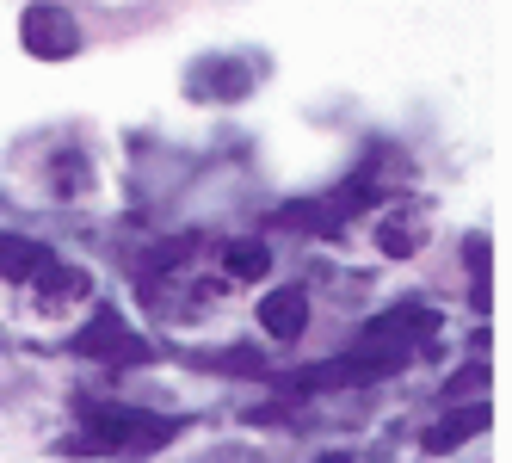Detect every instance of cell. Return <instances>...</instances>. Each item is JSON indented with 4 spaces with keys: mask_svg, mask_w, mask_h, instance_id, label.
Returning <instances> with one entry per match:
<instances>
[{
    "mask_svg": "<svg viewBox=\"0 0 512 463\" xmlns=\"http://www.w3.org/2000/svg\"><path fill=\"white\" fill-rule=\"evenodd\" d=\"M68 352H87V359H142L149 346H142V340H136V334L118 322L112 309H99L93 322H87L75 340H68Z\"/></svg>",
    "mask_w": 512,
    "mask_h": 463,
    "instance_id": "cell-4",
    "label": "cell"
},
{
    "mask_svg": "<svg viewBox=\"0 0 512 463\" xmlns=\"http://www.w3.org/2000/svg\"><path fill=\"white\" fill-rule=\"evenodd\" d=\"M266 266H272V254H266L260 241H235L229 247V272L235 278H266Z\"/></svg>",
    "mask_w": 512,
    "mask_h": 463,
    "instance_id": "cell-8",
    "label": "cell"
},
{
    "mask_svg": "<svg viewBox=\"0 0 512 463\" xmlns=\"http://www.w3.org/2000/svg\"><path fill=\"white\" fill-rule=\"evenodd\" d=\"M179 433V420H155V414H124V408H105L93 414V433L81 445H161Z\"/></svg>",
    "mask_w": 512,
    "mask_h": 463,
    "instance_id": "cell-3",
    "label": "cell"
},
{
    "mask_svg": "<svg viewBox=\"0 0 512 463\" xmlns=\"http://www.w3.org/2000/svg\"><path fill=\"white\" fill-rule=\"evenodd\" d=\"M432 334H438V309H432V303H401V309L371 315V322H364V334H358V346L377 352V359H401V352H414V346L432 340Z\"/></svg>",
    "mask_w": 512,
    "mask_h": 463,
    "instance_id": "cell-1",
    "label": "cell"
},
{
    "mask_svg": "<svg viewBox=\"0 0 512 463\" xmlns=\"http://www.w3.org/2000/svg\"><path fill=\"white\" fill-rule=\"evenodd\" d=\"M482 426H488V402H469L463 414H445V420L432 426V433H426V451H457L463 439L482 433Z\"/></svg>",
    "mask_w": 512,
    "mask_h": 463,
    "instance_id": "cell-7",
    "label": "cell"
},
{
    "mask_svg": "<svg viewBox=\"0 0 512 463\" xmlns=\"http://www.w3.org/2000/svg\"><path fill=\"white\" fill-rule=\"evenodd\" d=\"M19 38H25L31 56L62 62V56H75V50H81V25L68 19V7H56V0H31V7H25V25H19Z\"/></svg>",
    "mask_w": 512,
    "mask_h": 463,
    "instance_id": "cell-2",
    "label": "cell"
},
{
    "mask_svg": "<svg viewBox=\"0 0 512 463\" xmlns=\"http://www.w3.org/2000/svg\"><path fill=\"white\" fill-rule=\"evenodd\" d=\"M315 463H352V451H321Z\"/></svg>",
    "mask_w": 512,
    "mask_h": 463,
    "instance_id": "cell-9",
    "label": "cell"
},
{
    "mask_svg": "<svg viewBox=\"0 0 512 463\" xmlns=\"http://www.w3.org/2000/svg\"><path fill=\"white\" fill-rule=\"evenodd\" d=\"M260 328L272 340H303V328H309V297L303 291H272L260 303Z\"/></svg>",
    "mask_w": 512,
    "mask_h": 463,
    "instance_id": "cell-6",
    "label": "cell"
},
{
    "mask_svg": "<svg viewBox=\"0 0 512 463\" xmlns=\"http://www.w3.org/2000/svg\"><path fill=\"white\" fill-rule=\"evenodd\" d=\"M253 81H260V62H204V68H192L186 75V87L192 93H204V99H241Z\"/></svg>",
    "mask_w": 512,
    "mask_h": 463,
    "instance_id": "cell-5",
    "label": "cell"
}]
</instances>
